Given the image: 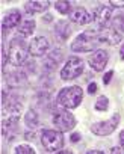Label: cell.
I'll return each instance as SVG.
<instances>
[{"label":"cell","instance_id":"1","mask_svg":"<svg viewBox=\"0 0 124 154\" xmlns=\"http://www.w3.org/2000/svg\"><path fill=\"white\" fill-rule=\"evenodd\" d=\"M101 44L100 33L95 30H86L76 36V39L71 42V50L76 53H86V51H97V47Z\"/></svg>","mask_w":124,"mask_h":154},{"label":"cell","instance_id":"2","mask_svg":"<svg viewBox=\"0 0 124 154\" xmlns=\"http://www.w3.org/2000/svg\"><path fill=\"white\" fill-rule=\"evenodd\" d=\"M83 100V91L80 86H68L60 89L57 94V103L64 109H74Z\"/></svg>","mask_w":124,"mask_h":154},{"label":"cell","instance_id":"3","mask_svg":"<svg viewBox=\"0 0 124 154\" xmlns=\"http://www.w3.org/2000/svg\"><path fill=\"white\" fill-rule=\"evenodd\" d=\"M29 54V45H26V42L20 38H15L9 42L8 47V60L14 65V66H21Z\"/></svg>","mask_w":124,"mask_h":154},{"label":"cell","instance_id":"4","mask_svg":"<svg viewBox=\"0 0 124 154\" xmlns=\"http://www.w3.org/2000/svg\"><path fill=\"white\" fill-rule=\"evenodd\" d=\"M41 143L47 151H59L64 146V134L59 130H44L41 134Z\"/></svg>","mask_w":124,"mask_h":154},{"label":"cell","instance_id":"5","mask_svg":"<svg viewBox=\"0 0 124 154\" xmlns=\"http://www.w3.org/2000/svg\"><path fill=\"white\" fill-rule=\"evenodd\" d=\"M83 68H85V62L77 56H71L64 65V68L60 69V77L64 80H73L83 72Z\"/></svg>","mask_w":124,"mask_h":154},{"label":"cell","instance_id":"6","mask_svg":"<svg viewBox=\"0 0 124 154\" xmlns=\"http://www.w3.org/2000/svg\"><path fill=\"white\" fill-rule=\"evenodd\" d=\"M53 124L59 131H70L76 127V118L68 110H59L53 115Z\"/></svg>","mask_w":124,"mask_h":154},{"label":"cell","instance_id":"7","mask_svg":"<svg viewBox=\"0 0 124 154\" xmlns=\"http://www.w3.org/2000/svg\"><path fill=\"white\" fill-rule=\"evenodd\" d=\"M119 124V113H113L110 119L101 121V122H95L91 125V131L97 136H107L112 131H115V128Z\"/></svg>","mask_w":124,"mask_h":154},{"label":"cell","instance_id":"8","mask_svg":"<svg viewBox=\"0 0 124 154\" xmlns=\"http://www.w3.org/2000/svg\"><path fill=\"white\" fill-rule=\"evenodd\" d=\"M112 18V6H107V5H98L95 9H94V14H92V21L97 24V27L100 30H104L109 26V21Z\"/></svg>","mask_w":124,"mask_h":154},{"label":"cell","instance_id":"9","mask_svg":"<svg viewBox=\"0 0 124 154\" xmlns=\"http://www.w3.org/2000/svg\"><path fill=\"white\" fill-rule=\"evenodd\" d=\"M3 133L6 134L8 127H12L17 124L18 118H20V104H11L8 106L6 103H3Z\"/></svg>","mask_w":124,"mask_h":154},{"label":"cell","instance_id":"10","mask_svg":"<svg viewBox=\"0 0 124 154\" xmlns=\"http://www.w3.org/2000/svg\"><path fill=\"white\" fill-rule=\"evenodd\" d=\"M47 50H48V41L44 36H36L29 44V54H32L35 57L44 56L47 53Z\"/></svg>","mask_w":124,"mask_h":154},{"label":"cell","instance_id":"11","mask_svg":"<svg viewBox=\"0 0 124 154\" xmlns=\"http://www.w3.org/2000/svg\"><path fill=\"white\" fill-rule=\"evenodd\" d=\"M107 60H109V54H107V51H104V50H97V51H94V53L89 56V59H88L91 68L95 69V71H103V69L106 68V65H107Z\"/></svg>","mask_w":124,"mask_h":154},{"label":"cell","instance_id":"12","mask_svg":"<svg viewBox=\"0 0 124 154\" xmlns=\"http://www.w3.org/2000/svg\"><path fill=\"white\" fill-rule=\"evenodd\" d=\"M100 41L101 44H109V45H115L121 41V32L115 27H107L104 30H100Z\"/></svg>","mask_w":124,"mask_h":154},{"label":"cell","instance_id":"13","mask_svg":"<svg viewBox=\"0 0 124 154\" xmlns=\"http://www.w3.org/2000/svg\"><path fill=\"white\" fill-rule=\"evenodd\" d=\"M21 23V12L18 9H12L9 11L5 17H3V21H2V29H3V35H6L8 29H12L15 26H18Z\"/></svg>","mask_w":124,"mask_h":154},{"label":"cell","instance_id":"14","mask_svg":"<svg viewBox=\"0 0 124 154\" xmlns=\"http://www.w3.org/2000/svg\"><path fill=\"white\" fill-rule=\"evenodd\" d=\"M70 20H71L73 23H76V24L83 26V24H88V23L92 21V15H91L85 8H80V6H79V8H74V9L71 11Z\"/></svg>","mask_w":124,"mask_h":154},{"label":"cell","instance_id":"15","mask_svg":"<svg viewBox=\"0 0 124 154\" xmlns=\"http://www.w3.org/2000/svg\"><path fill=\"white\" fill-rule=\"evenodd\" d=\"M48 6H50V2H26L24 3V11H26V14L33 15V14L47 11Z\"/></svg>","mask_w":124,"mask_h":154},{"label":"cell","instance_id":"16","mask_svg":"<svg viewBox=\"0 0 124 154\" xmlns=\"http://www.w3.org/2000/svg\"><path fill=\"white\" fill-rule=\"evenodd\" d=\"M35 30V21L33 20H24L18 24V33L26 38V36H30Z\"/></svg>","mask_w":124,"mask_h":154},{"label":"cell","instance_id":"17","mask_svg":"<svg viewBox=\"0 0 124 154\" xmlns=\"http://www.w3.org/2000/svg\"><path fill=\"white\" fill-rule=\"evenodd\" d=\"M70 32H71V29H70V24L67 21H59L56 24V33L59 35L60 39H67Z\"/></svg>","mask_w":124,"mask_h":154},{"label":"cell","instance_id":"18","mask_svg":"<svg viewBox=\"0 0 124 154\" xmlns=\"http://www.w3.org/2000/svg\"><path fill=\"white\" fill-rule=\"evenodd\" d=\"M54 8H56V11L59 12V14H71V3L70 2H56L54 3Z\"/></svg>","mask_w":124,"mask_h":154},{"label":"cell","instance_id":"19","mask_svg":"<svg viewBox=\"0 0 124 154\" xmlns=\"http://www.w3.org/2000/svg\"><path fill=\"white\" fill-rule=\"evenodd\" d=\"M24 119H26V124H27L30 128H33V127H36V125H38V115H36V112H35V110H32V109L26 113Z\"/></svg>","mask_w":124,"mask_h":154},{"label":"cell","instance_id":"20","mask_svg":"<svg viewBox=\"0 0 124 154\" xmlns=\"http://www.w3.org/2000/svg\"><path fill=\"white\" fill-rule=\"evenodd\" d=\"M107 107H109V100H107V97H104V95L98 97L97 101H95V110L104 112V110H107Z\"/></svg>","mask_w":124,"mask_h":154},{"label":"cell","instance_id":"21","mask_svg":"<svg viewBox=\"0 0 124 154\" xmlns=\"http://www.w3.org/2000/svg\"><path fill=\"white\" fill-rule=\"evenodd\" d=\"M14 154H35V149L30 145H18L14 151Z\"/></svg>","mask_w":124,"mask_h":154},{"label":"cell","instance_id":"22","mask_svg":"<svg viewBox=\"0 0 124 154\" xmlns=\"http://www.w3.org/2000/svg\"><path fill=\"white\" fill-rule=\"evenodd\" d=\"M112 75H113V71H107V72L103 75V83H104V85H109V82H110V79H112Z\"/></svg>","mask_w":124,"mask_h":154},{"label":"cell","instance_id":"23","mask_svg":"<svg viewBox=\"0 0 124 154\" xmlns=\"http://www.w3.org/2000/svg\"><path fill=\"white\" fill-rule=\"evenodd\" d=\"M109 6H112V8H124V2H115V0H112V2H109Z\"/></svg>","mask_w":124,"mask_h":154},{"label":"cell","instance_id":"24","mask_svg":"<svg viewBox=\"0 0 124 154\" xmlns=\"http://www.w3.org/2000/svg\"><path fill=\"white\" fill-rule=\"evenodd\" d=\"M88 92L89 94H95L97 92V83H89V86H88Z\"/></svg>","mask_w":124,"mask_h":154},{"label":"cell","instance_id":"25","mask_svg":"<svg viewBox=\"0 0 124 154\" xmlns=\"http://www.w3.org/2000/svg\"><path fill=\"white\" fill-rule=\"evenodd\" d=\"M80 140V134L79 133H73L71 134V142H79Z\"/></svg>","mask_w":124,"mask_h":154},{"label":"cell","instance_id":"26","mask_svg":"<svg viewBox=\"0 0 124 154\" xmlns=\"http://www.w3.org/2000/svg\"><path fill=\"white\" fill-rule=\"evenodd\" d=\"M119 145H121V148L124 149V130L119 133Z\"/></svg>","mask_w":124,"mask_h":154},{"label":"cell","instance_id":"27","mask_svg":"<svg viewBox=\"0 0 124 154\" xmlns=\"http://www.w3.org/2000/svg\"><path fill=\"white\" fill-rule=\"evenodd\" d=\"M119 56H121V59L124 60V42H122V45H121V48H119Z\"/></svg>","mask_w":124,"mask_h":154},{"label":"cell","instance_id":"28","mask_svg":"<svg viewBox=\"0 0 124 154\" xmlns=\"http://www.w3.org/2000/svg\"><path fill=\"white\" fill-rule=\"evenodd\" d=\"M86 154H104L103 151H98V149H92V151H88Z\"/></svg>","mask_w":124,"mask_h":154},{"label":"cell","instance_id":"29","mask_svg":"<svg viewBox=\"0 0 124 154\" xmlns=\"http://www.w3.org/2000/svg\"><path fill=\"white\" fill-rule=\"evenodd\" d=\"M112 154H122V152H121L119 149H116V148H115V149H112Z\"/></svg>","mask_w":124,"mask_h":154},{"label":"cell","instance_id":"30","mask_svg":"<svg viewBox=\"0 0 124 154\" xmlns=\"http://www.w3.org/2000/svg\"><path fill=\"white\" fill-rule=\"evenodd\" d=\"M56 154H71V152L70 151H57Z\"/></svg>","mask_w":124,"mask_h":154}]
</instances>
